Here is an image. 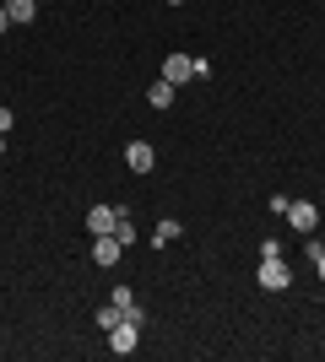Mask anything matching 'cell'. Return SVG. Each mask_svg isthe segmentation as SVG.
Here are the masks:
<instances>
[{"instance_id": "3", "label": "cell", "mask_w": 325, "mask_h": 362, "mask_svg": "<svg viewBox=\"0 0 325 362\" xmlns=\"http://www.w3.org/2000/svg\"><path fill=\"white\" fill-rule=\"evenodd\" d=\"M136 341H141V325H130V319H120V325L108 330V351H114V357H130Z\"/></svg>"}, {"instance_id": "17", "label": "cell", "mask_w": 325, "mask_h": 362, "mask_svg": "<svg viewBox=\"0 0 325 362\" xmlns=\"http://www.w3.org/2000/svg\"><path fill=\"white\" fill-rule=\"evenodd\" d=\"M0 151H6V136H0Z\"/></svg>"}, {"instance_id": "2", "label": "cell", "mask_w": 325, "mask_h": 362, "mask_svg": "<svg viewBox=\"0 0 325 362\" xmlns=\"http://www.w3.org/2000/svg\"><path fill=\"white\" fill-rule=\"evenodd\" d=\"M287 222H293V233H304V238H309L314 227H320V206H314V200H287Z\"/></svg>"}, {"instance_id": "6", "label": "cell", "mask_w": 325, "mask_h": 362, "mask_svg": "<svg viewBox=\"0 0 325 362\" xmlns=\"http://www.w3.org/2000/svg\"><path fill=\"white\" fill-rule=\"evenodd\" d=\"M114 227H120V211H114V206H93V211H87V233H93V238H103Z\"/></svg>"}, {"instance_id": "13", "label": "cell", "mask_w": 325, "mask_h": 362, "mask_svg": "<svg viewBox=\"0 0 325 362\" xmlns=\"http://www.w3.org/2000/svg\"><path fill=\"white\" fill-rule=\"evenodd\" d=\"M309 259H314V271H320V281H325V243L309 238Z\"/></svg>"}, {"instance_id": "12", "label": "cell", "mask_w": 325, "mask_h": 362, "mask_svg": "<svg viewBox=\"0 0 325 362\" xmlns=\"http://www.w3.org/2000/svg\"><path fill=\"white\" fill-rule=\"evenodd\" d=\"M114 238H120L125 249H130V243H136V227H130V216H125V211H120V227H114Z\"/></svg>"}, {"instance_id": "14", "label": "cell", "mask_w": 325, "mask_h": 362, "mask_svg": "<svg viewBox=\"0 0 325 362\" xmlns=\"http://www.w3.org/2000/svg\"><path fill=\"white\" fill-rule=\"evenodd\" d=\"M11 119H16L11 108H0V136H6V130H11Z\"/></svg>"}, {"instance_id": "16", "label": "cell", "mask_w": 325, "mask_h": 362, "mask_svg": "<svg viewBox=\"0 0 325 362\" xmlns=\"http://www.w3.org/2000/svg\"><path fill=\"white\" fill-rule=\"evenodd\" d=\"M169 6H185V0H169Z\"/></svg>"}, {"instance_id": "11", "label": "cell", "mask_w": 325, "mask_h": 362, "mask_svg": "<svg viewBox=\"0 0 325 362\" xmlns=\"http://www.w3.org/2000/svg\"><path fill=\"white\" fill-rule=\"evenodd\" d=\"M120 319H125V308H120V303H108V308H98V325H103V330H114Z\"/></svg>"}, {"instance_id": "8", "label": "cell", "mask_w": 325, "mask_h": 362, "mask_svg": "<svg viewBox=\"0 0 325 362\" xmlns=\"http://www.w3.org/2000/svg\"><path fill=\"white\" fill-rule=\"evenodd\" d=\"M0 6H6V16H11V28H16V22H33V16H38V0H0Z\"/></svg>"}, {"instance_id": "5", "label": "cell", "mask_w": 325, "mask_h": 362, "mask_svg": "<svg viewBox=\"0 0 325 362\" xmlns=\"http://www.w3.org/2000/svg\"><path fill=\"white\" fill-rule=\"evenodd\" d=\"M163 76H169L173 87H185V81H195V60H190V54H169V60H163Z\"/></svg>"}, {"instance_id": "4", "label": "cell", "mask_w": 325, "mask_h": 362, "mask_svg": "<svg viewBox=\"0 0 325 362\" xmlns=\"http://www.w3.org/2000/svg\"><path fill=\"white\" fill-rule=\"evenodd\" d=\"M125 168H130V173H152V168H157V151L147 146V141H130V146H125Z\"/></svg>"}, {"instance_id": "9", "label": "cell", "mask_w": 325, "mask_h": 362, "mask_svg": "<svg viewBox=\"0 0 325 362\" xmlns=\"http://www.w3.org/2000/svg\"><path fill=\"white\" fill-rule=\"evenodd\" d=\"M152 238H157V249H163V243H173V238H185V222H173V216H163Z\"/></svg>"}, {"instance_id": "15", "label": "cell", "mask_w": 325, "mask_h": 362, "mask_svg": "<svg viewBox=\"0 0 325 362\" xmlns=\"http://www.w3.org/2000/svg\"><path fill=\"white\" fill-rule=\"evenodd\" d=\"M6 28H11V16H6V6H0V33H6Z\"/></svg>"}, {"instance_id": "10", "label": "cell", "mask_w": 325, "mask_h": 362, "mask_svg": "<svg viewBox=\"0 0 325 362\" xmlns=\"http://www.w3.org/2000/svg\"><path fill=\"white\" fill-rule=\"evenodd\" d=\"M147 103H152V108H169L173 103V81H169V76H163L157 87H147Z\"/></svg>"}, {"instance_id": "1", "label": "cell", "mask_w": 325, "mask_h": 362, "mask_svg": "<svg viewBox=\"0 0 325 362\" xmlns=\"http://www.w3.org/2000/svg\"><path fill=\"white\" fill-rule=\"evenodd\" d=\"M261 287H266V292H287V287H293L287 259H277V255H266V259H261Z\"/></svg>"}, {"instance_id": "7", "label": "cell", "mask_w": 325, "mask_h": 362, "mask_svg": "<svg viewBox=\"0 0 325 362\" xmlns=\"http://www.w3.org/2000/svg\"><path fill=\"white\" fill-rule=\"evenodd\" d=\"M120 255H125V243L114 238V233H103V238H93V259H98V265H114V259H120Z\"/></svg>"}]
</instances>
